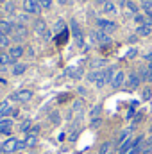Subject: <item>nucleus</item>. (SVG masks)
Instances as JSON below:
<instances>
[{
	"instance_id": "7c9ffc66",
	"label": "nucleus",
	"mask_w": 152,
	"mask_h": 154,
	"mask_svg": "<svg viewBox=\"0 0 152 154\" xmlns=\"http://www.w3.org/2000/svg\"><path fill=\"white\" fill-rule=\"evenodd\" d=\"M100 115H102V104H95L90 109V118H99Z\"/></svg>"
},
{
	"instance_id": "7ed1b4c3",
	"label": "nucleus",
	"mask_w": 152,
	"mask_h": 154,
	"mask_svg": "<svg viewBox=\"0 0 152 154\" xmlns=\"http://www.w3.org/2000/svg\"><path fill=\"white\" fill-rule=\"evenodd\" d=\"M97 29L104 31L106 34H113L114 31L118 29V25L114 23L113 20H109V18H99L97 20Z\"/></svg>"
},
{
	"instance_id": "aec40b11",
	"label": "nucleus",
	"mask_w": 152,
	"mask_h": 154,
	"mask_svg": "<svg viewBox=\"0 0 152 154\" xmlns=\"http://www.w3.org/2000/svg\"><path fill=\"white\" fill-rule=\"evenodd\" d=\"M102 11H104L106 14H109V16H114V14L118 13L116 5L113 4V0H108V2H104V5H102Z\"/></svg>"
},
{
	"instance_id": "a878e982",
	"label": "nucleus",
	"mask_w": 152,
	"mask_h": 154,
	"mask_svg": "<svg viewBox=\"0 0 152 154\" xmlns=\"http://www.w3.org/2000/svg\"><path fill=\"white\" fill-rule=\"evenodd\" d=\"M125 7H127V11L134 16V14H140V5L136 4V2H132V0H125Z\"/></svg>"
},
{
	"instance_id": "4468645a",
	"label": "nucleus",
	"mask_w": 152,
	"mask_h": 154,
	"mask_svg": "<svg viewBox=\"0 0 152 154\" xmlns=\"http://www.w3.org/2000/svg\"><path fill=\"white\" fill-rule=\"evenodd\" d=\"M47 31H48V29H47V23H45L43 18L34 20V34H38V36H45Z\"/></svg>"
},
{
	"instance_id": "09e8293b",
	"label": "nucleus",
	"mask_w": 152,
	"mask_h": 154,
	"mask_svg": "<svg viewBox=\"0 0 152 154\" xmlns=\"http://www.w3.org/2000/svg\"><path fill=\"white\" fill-rule=\"evenodd\" d=\"M59 4H61V5H65V4H68V0H59Z\"/></svg>"
},
{
	"instance_id": "20e7f679",
	"label": "nucleus",
	"mask_w": 152,
	"mask_h": 154,
	"mask_svg": "<svg viewBox=\"0 0 152 154\" xmlns=\"http://www.w3.org/2000/svg\"><path fill=\"white\" fill-rule=\"evenodd\" d=\"M16 145H18V138H16V136H9L7 140H4V142L0 143V152L2 154L16 152Z\"/></svg>"
},
{
	"instance_id": "37998d69",
	"label": "nucleus",
	"mask_w": 152,
	"mask_h": 154,
	"mask_svg": "<svg viewBox=\"0 0 152 154\" xmlns=\"http://www.w3.org/2000/svg\"><path fill=\"white\" fill-rule=\"evenodd\" d=\"M134 109H136V108H129V111H127V115H125V118H127V120H131V118L134 116Z\"/></svg>"
},
{
	"instance_id": "a211bd4d",
	"label": "nucleus",
	"mask_w": 152,
	"mask_h": 154,
	"mask_svg": "<svg viewBox=\"0 0 152 154\" xmlns=\"http://www.w3.org/2000/svg\"><path fill=\"white\" fill-rule=\"evenodd\" d=\"M152 34V25H149V23H143V25H138L136 27V36H150Z\"/></svg>"
},
{
	"instance_id": "de8ad7c7",
	"label": "nucleus",
	"mask_w": 152,
	"mask_h": 154,
	"mask_svg": "<svg viewBox=\"0 0 152 154\" xmlns=\"http://www.w3.org/2000/svg\"><path fill=\"white\" fill-rule=\"evenodd\" d=\"M77 91H79V93H81V95H86V90H84V88H79V90H77Z\"/></svg>"
},
{
	"instance_id": "e433bc0d",
	"label": "nucleus",
	"mask_w": 152,
	"mask_h": 154,
	"mask_svg": "<svg viewBox=\"0 0 152 154\" xmlns=\"http://www.w3.org/2000/svg\"><path fill=\"white\" fill-rule=\"evenodd\" d=\"M39 133H41V125L39 124H32V127H31V131H29V134H36V136H39Z\"/></svg>"
},
{
	"instance_id": "4c0bfd02",
	"label": "nucleus",
	"mask_w": 152,
	"mask_h": 154,
	"mask_svg": "<svg viewBox=\"0 0 152 154\" xmlns=\"http://www.w3.org/2000/svg\"><path fill=\"white\" fill-rule=\"evenodd\" d=\"M140 4H141V7H143L145 11H150L152 9V0H141Z\"/></svg>"
},
{
	"instance_id": "bb28decb",
	"label": "nucleus",
	"mask_w": 152,
	"mask_h": 154,
	"mask_svg": "<svg viewBox=\"0 0 152 154\" xmlns=\"http://www.w3.org/2000/svg\"><path fill=\"white\" fill-rule=\"evenodd\" d=\"M82 106H84V100H82V99H75L74 104H72V108H70V113H72V115L81 113V111H82Z\"/></svg>"
},
{
	"instance_id": "a19ab883",
	"label": "nucleus",
	"mask_w": 152,
	"mask_h": 154,
	"mask_svg": "<svg viewBox=\"0 0 152 154\" xmlns=\"http://www.w3.org/2000/svg\"><path fill=\"white\" fill-rule=\"evenodd\" d=\"M27 145H25V140H18V145H16V151H25Z\"/></svg>"
},
{
	"instance_id": "423d86ee",
	"label": "nucleus",
	"mask_w": 152,
	"mask_h": 154,
	"mask_svg": "<svg viewBox=\"0 0 152 154\" xmlns=\"http://www.w3.org/2000/svg\"><path fill=\"white\" fill-rule=\"evenodd\" d=\"M91 39L95 41V43H99V45H111V36L109 34H106L104 31H100V29H95L93 32H91Z\"/></svg>"
},
{
	"instance_id": "39448f33",
	"label": "nucleus",
	"mask_w": 152,
	"mask_h": 154,
	"mask_svg": "<svg viewBox=\"0 0 152 154\" xmlns=\"http://www.w3.org/2000/svg\"><path fill=\"white\" fill-rule=\"evenodd\" d=\"M32 90H18V91H14V93H11V100H14V102H29L31 99H32Z\"/></svg>"
},
{
	"instance_id": "2f4dec72",
	"label": "nucleus",
	"mask_w": 152,
	"mask_h": 154,
	"mask_svg": "<svg viewBox=\"0 0 152 154\" xmlns=\"http://www.w3.org/2000/svg\"><path fill=\"white\" fill-rule=\"evenodd\" d=\"M11 41L13 39L9 38V36H0V48H11Z\"/></svg>"
},
{
	"instance_id": "f3484780",
	"label": "nucleus",
	"mask_w": 152,
	"mask_h": 154,
	"mask_svg": "<svg viewBox=\"0 0 152 154\" xmlns=\"http://www.w3.org/2000/svg\"><path fill=\"white\" fill-rule=\"evenodd\" d=\"M61 122H63V116H61V113H59L57 109H54V111L48 113V124H52L54 127H57Z\"/></svg>"
},
{
	"instance_id": "ddd939ff",
	"label": "nucleus",
	"mask_w": 152,
	"mask_h": 154,
	"mask_svg": "<svg viewBox=\"0 0 152 154\" xmlns=\"http://www.w3.org/2000/svg\"><path fill=\"white\" fill-rule=\"evenodd\" d=\"M23 54H25V48H23V45H13V47L9 48V56H11L14 61H18L20 57H23Z\"/></svg>"
},
{
	"instance_id": "ea45409f",
	"label": "nucleus",
	"mask_w": 152,
	"mask_h": 154,
	"mask_svg": "<svg viewBox=\"0 0 152 154\" xmlns=\"http://www.w3.org/2000/svg\"><path fill=\"white\" fill-rule=\"evenodd\" d=\"M147 82H152V63L147 65Z\"/></svg>"
},
{
	"instance_id": "4be33fe9",
	"label": "nucleus",
	"mask_w": 152,
	"mask_h": 154,
	"mask_svg": "<svg viewBox=\"0 0 152 154\" xmlns=\"http://www.w3.org/2000/svg\"><path fill=\"white\" fill-rule=\"evenodd\" d=\"M9 65H16V61L9 56V52H0V66H9Z\"/></svg>"
},
{
	"instance_id": "cd10ccee",
	"label": "nucleus",
	"mask_w": 152,
	"mask_h": 154,
	"mask_svg": "<svg viewBox=\"0 0 152 154\" xmlns=\"http://www.w3.org/2000/svg\"><path fill=\"white\" fill-rule=\"evenodd\" d=\"M70 29H72V34H74L77 39L82 38V34H81V27H79L77 20H70Z\"/></svg>"
},
{
	"instance_id": "9b49d317",
	"label": "nucleus",
	"mask_w": 152,
	"mask_h": 154,
	"mask_svg": "<svg viewBox=\"0 0 152 154\" xmlns=\"http://www.w3.org/2000/svg\"><path fill=\"white\" fill-rule=\"evenodd\" d=\"M125 81H127V75L123 70H118L113 77V82H111V88L113 90H120L122 86H125Z\"/></svg>"
},
{
	"instance_id": "0eeeda50",
	"label": "nucleus",
	"mask_w": 152,
	"mask_h": 154,
	"mask_svg": "<svg viewBox=\"0 0 152 154\" xmlns=\"http://www.w3.org/2000/svg\"><path fill=\"white\" fill-rule=\"evenodd\" d=\"M143 81H141V77L138 72H131L129 75H127V81H125V86L129 88V90H136V88H140V84H141Z\"/></svg>"
},
{
	"instance_id": "c9c22d12",
	"label": "nucleus",
	"mask_w": 152,
	"mask_h": 154,
	"mask_svg": "<svg viewBox=\"0 0 152 154\" xmlns=\"http://www.w3.org/2000/svg\"><path fill=\"white\" fill-rule=\"evenodd\" d=\"M132 18H134V23H138V25L147 23V16H143V14H134Z\"/></svg>"
},
{
	"instance_id": "8fccbe9b",
	"label": "nucleus",
	"mask_w": 152,
	"mask_h": 154,
	"mask_svg": "<svg viewBox=\"0 0 152 154\" xmlns=\"http://www.w3.org/2000/svg\"><path fill=\"white\" fill-rule=\"evenodd\" d=\"M149 133H150V134H152V124H150V127H149Z\"/></svg>"
},
{
	"instance_id": "f8f14e48",
	"label": "nucleus",
	"mask_w": 152,
	"mask_h": 154,
	"mask_svg": "<svg viewBox=\"0 0 152 154\" xmlns=\"http://www.w3.org/2000/svg\"><path fill=\"white\" fill-rule=\"evenodd\" d=\"M14 25H16V22H13V20H0V31L9 38L14 32Z\"/></svg>"
},
{
	"instance_id": "6ab92c4d",
	"label": "nucleus",
	"mask_w": 152,
	"mask_h": 154,
	"mask_svg": "<svg viewBox=\"0 0 152 154\" xmlns=\"http://www.w3.org/2000/svg\"><path fill=\"white\" fill-rule=\"evenodd\" d=\"M90 66H91V70H104V68L108 66V59H104V57L93 59V61L90 63Z\"/></svg>"
},
{
	"instance_id": "c85d7f7f",
	"label": "nucleus",
	"mask_w": 152,
	"mask_h": 154,
	"mask_svg": "<svg viewBox=\"0 0 152 154\" xmlns=\"http://www.w3.org/2000/svg\"><path fill=\"white\" fill-rule=\"evenodd\" d=\"M102 124H104L102 116H99V118H91V120H90V129H91V131H97V129L102 127Z\"/></svg>"
},
{
	"instance_id": "79ce46f5",
	"label": "nucleus",
	"mask_w": 152,
	"mask_h": 154,
	"mask_svg": "<svg viewBox=\"0 0 152 154\" xmlns=\"http://www.w3.org/2000/svg\"><path fill=\"white\" fill-rule=\"evenodd\" d=\"M134 56H138V48H131V50L127 52V57H129V59H132Z\"/></svg>"
},
{
	"instance_id": "72a5a7b5",
	"label": "nucleus",
	"mask_w": 152,
	"mask_h": 154,
	"mask_svg": "<svg viewBox=\"0 0 152 154\" xmlns=\"http://www.w3.org/2000/svg\"><path fill=\"white\" fill-rule=\"evenodd\" d=\"M79 134H81V129H79V127H74V131H72V133L68 134V142H70V143H74V142H77Z\"/></svg>"
},
{
	"instance_id": "dca6fc26",
	"label": "nucleus",
	"mask_w": 152,
	"mask_h": 154,
	"mask_svg": "<svg viewBox=\"0 0 152 154\" xmlns=\"http://www.w3.org/2000/svg\"><path fill=\"white\" fill-rule=\"evenodd\" d=\"M82 68L81 66H70V68H66L65 70V75L66 77H70V79H81L82 77Z\"/></svg>"
},
{
	"instance_id": "3c124183",
	"label": "nucleus",
	"mask_w": 152,
	"mask_h": 154,
	"mask_svg": "<svg viewBox=\"0 0 152 154\" xmlns=\"http://www.w3.org/2000/svg\"><path fill=\"white\" fill-rule=\"evenodd\" d=\"M0 36H4V32H2V31H0Z\"/></svg>"
},
{
	"instance_id": "58836bf2",
	"label": "nucleus",
	"mask_w": 152,
	"mask_h": 154,
	"mask_svg": "<svg viewBox=\"0 0 152 154\" xmlns=\"http://www.w3.org/2000/svg\"><path fill=\"white\" fill-rule=\"evenodd\" d=\"M4 9H5V13H9V14H13V13H14V9H16V7H14V4H13V2H7V4H5V7H4Z\"/></svg>"
},
{
	"instance_id": "a18cd8bd",
	"label": "nucleus",
	"mask_w": 152,
	"mask_h": 154,
	"mask_svg": "<svg viewBox=\"0 0 152 154\" xmlns=\"http://www.w3.org/2000/svg\"><path fill=\"white\" fill-rule=\"evenodd\" d=\"M143 59H145L147 63H152V52H149V54H145V56H143Z\"/></svg>"
},
{
	"instance_id": "f257e3e1",
	"label": "nucleus",
	"mask_w": 152,
	"mask_h": 154,
	"mask_svg": "<svg viewBox=\"0 0 152 154\" xmlns=\"http://www.w3.org/2000/svg\"><path fill=\"white\" fill-rule=\"evenodd\" d=\"M86 79H88V82H90V84H93L97 90H102V88L106 86L104 70H91V72L86 75Z\"/></svg>"
},
{
	"instance_id": "f03ea898",
	"label": "nucleus",
	"mask_w": 152,
	"mask_h": 154,
	"mask_svg": "<svg viewBox=\"0 0 152 154\" xmlns=\"http://www.w3.org/2000/svg\"><path fill=\"white\" fill-rule=\"evenodd\" d=\"M22 9H23L27 14H34V16H39L41 11H43L38 0H23V2H22Z\"/></svg>"
},
{
	"instance_id": "412c9836",
	"label": "nucleus",
	"mask_w": 152,
	"mask_h": 154,
	"mask_svg": "<svg viewBox=\"0 0 152 154\" xmlns=\"http://www.w3.org/2000/svg\"><path fill=\"white\" fill-rule=\"evenodd\" d=\"M113 147H114L113 140H106V142H102V143H100L99 152H97V154H109L111 151H113Z\"/></svg>"
},
{
	"instance_id": "c756f323",
	"label": "nucleus",
	"mask_w": 152,
	"mask_h": 154,
	"mask_svg": "<svg viewBox=\"0 0 152 154\" xmlns=\"http://www.w3.org/2000/svg\"><path fill=\"white\" fill-rule=\"evenodd\" d=\"M31 127H32V122H31V120H23V122H20L18 131H20V133H27V134H29Z\"/></svg>"
},
{
	"instance_id": "5701e85b",
	"label": "nucleus",
	"mask_w": 152,
	"mask_h": 154,
	"mask_svg": "<svg viewBox=\"0 0 152 154\" xmlns=\"http://www.w3.org/2000/svg\"><path fill=\"white\" fill-rule=\"evenodd\" d=\"M25 70H27V63H16V65H13V75L14 77H20L25 74Z\"/></svg>"
},
{
	"instance_id": "2eb2a0df",
	"label": "nucleus",
	"mask_w": 152,
	"mask_h": 154,
	"mask_svg": "<svg viewBox=\"0 0 152 154\" xmlns=\"http://www.w3.org/2000/svg\"><path fill=\"white\" fill-rule=\"evenodd\" d=\"M118 72V68L114 66V65H111V66H106L104 68V79H106V86L109 84L111 86V82H113V77H114V74Z\"/></svg>"
},
{
	"instance_id": "49530a36",
	"label": "nucleus",
	"mask_w": 152,
	"mask_h": 154,
	"mask_svg": "<svg viewBox=\"0 0 152 154\" xmlns=\"http://www.w3.org/2000/svg\"><path fill=\"white\" fill-rule=\"evenodd\" d=\"M149 97H150V90H149V88H147V90H145V91H143V99H145V100H147V99H149Z\"/></svg>"
},
{
	"instance_id": "393cba45",
	"label": "nucleus",
	"mask_w": 152,
	"mask_h": 154,
	"mask_svg": "<svg viewBox=\"0 0 152 154\" xmlns=\"http://www.w3.org/2000/svg\"><path fill=\"white\" fill-rule=\"evenodd\" d=\"M25 145H27V149H32V147H36L39 142V136H36V134H27L25 138Z\"/></svg>"
},
{
	"instance_id": "c03bdc74",
	"label": "nucleus",
	"mask_w": 152,
	"mask_h": 154,
	"mask_svg": "<svg viewBox=\"0 0 152 154\" xmlns=\"http://www.w3.org/2000/svg\"><path fill=\"white\" fill-rule=\"evenodd\" d=\"M18 20H20V23H22V22H29V16H27V13H25V14H18Z\"/></svg>"
},
{
	"instance_id": "473e14b6",
	"label": "nucleus",
	"mask_w": 152,
	"mask_h": 154,
	"mask_svg": "<svg viewBox=\"0 0 152 154\" xmlns=\"http://www.w3.org/2000/svg\"><path fill=\"white\" fill-rule=\"evenodd\" d=\"M66 29H68V27H66L65 20H57V22H56V27H54V31H56V32H59V34H61V32H63V31H66Z\"/></svg>"
},
{
	"instance_id": "1a4fd4ad",
	"label": "nucleus",
	"mask_w": 152,
	"mask_h": 154,
	"mask_svg": "<svg viewBox=\"0 0 152 154\" xmlns=\"http://www.w3.org/2000/svg\"><path fill=\"white\" fill-rule=\"evenodd\" d=\"M13 125H14L13 118H2L0 120V136H7L9 138V134L13 131Z\"/></svg>"
},
{
	"instance_id": "9d476101",
	"label": "nucleus",
	"mask_w": 152,
	"mask_h": 154,
	"mask_svg": "<svg viewBox=\"0 0 152 154\" xmlns=\"http://www.w3.org/2000/svg\"><path fill=\"white\" fill-rule=\"evenodd\" d=\"M23 38H27V27H25L23 23L16 22V25H14V32H13L11 39H13V41H22Z\"/></svg>"
},
{
	"instance_id": "b1692460",
	"label": "nucleus",
	"mask_w": 152,
	"mask_h": 154,
	"mask_svg": "<svg viewBox=\"0 0 152 154\" xmlns=\"http://www.w3.org/2000/svg\"><path fill=\"white\" fill-rule=\"evenodd\" d=\"M13 113V106L7 102V100H4V102H0V116H4V118H7V116Z\"/></svg>"
},
{
	"instance_id": "f704fd0d",
	"label": "nucleus",
	"mask_w": 152,
	"mask_h": 154,
	"mask_svg": "<svg viewBox=\"0 0 152 154\" xmlns=\"http://www.w3.org/2000/svg\"><path fill=\"white\" fill-rule=\"evenodd\" d=\"M38 2H39V5H41V9H45V11H50L52 5H54L52 0H38Z\"/></svg>"
},
{
	"instance_id": "6e6552de",
	"label": "nucleus",
	"mask_w": 152,
	"mask_h": 154,
	"mask_svg": "<svg viewBox=\"0 0 152 154\" xmlns=\"http://www.w3.org/2000/svg\"><path fill=\"white\" fill-rule=\"evenodd\" d=\"M132 131H134V129H131V127H125L123 131H120V134L116 136V140H113L114 147H118V149H120V147H122V145H123V143H125V142H127L129 138H131Z\"/></svg>"
}]
</instances>
